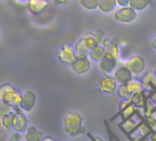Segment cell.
Returning <instances> with one entry per match:
<instances>
[{
	"label": "cell",
	"instance_id": "6da1fadb",
	"mask_svg": "<svg viewBox=\"0 0 156 141\" xmlns=\"http://www.w3.org/2000/svg\"><path fill=\"white\" fill-rule=\"evenodd\" d=\"M23 93L11 83H4L0 87V101L10 106H19Z\"/></svg>",
	"mask_w": 156,
	"mask_h": 141
},
{
	"label": "cell",
	"instance_id": "7a4b0ae2",
	"mask_svg": "<svg viewBox=\"0 0 156 141\" xmlns=\"http://www.w3.org/2000/svg\"><path fill=\"white\" fill-rule=\"evenodd\" d=\"M28 128V119L26 113L19 107H14V122H13V131L23 133Z\"/></svg>",
	"mask_w": 156,
	"mask_h": 141
},
{
	"label": "cell",
	"instance_id": "3957f363",
	"mask_svg": "<svg viewBox=\"0 0 156 141\" xmlns=\"http://www.w3.org/2000/svg\"><path fill=\"white\" fill-rule=\"evenodd\" d=\"M57 56L58 61L65 65H70L76 59V54H75V50L74 46H72L69 43L63 44L58 50Z\"/></svg>",
	"mask_w": 156,
	"mask_h": 141
},
{
	"label": "cell",
	"instance_id": "277c9868",
	"mask_svg": "<svg viewBox=\"0 0 156 141\" xmlns=\"http://www.w3.org/2000/svg\"><path fill=\"white\" fill-rule=\"evenodd\" d=\"M125 66L133 73V74H140L146 69V61L141 55H132L130 56L126 62Z\"/></svg>",
	"mask_w": 156,
	"mask_h": 141
},
{
	"label": "cell",
	"instance_id": "5b68a950",
	"mask_svg": "<svg viewBox=\"0 0 156 141\" xmlns=\"http://www.w3.org/2000/svg\"><path fill=\"white\" fill-rule=\"evenodd\" d=\"M137 18V11L131 6L121 7L114 13V19L120 23L129 24Z\"/></svg>",
	"mask_w": 156,
	"mask_h": 141
},
{
	"label": "cell",
	"instance_id": "8992f818",
	"mask_svg": "<svg viewBox=\"0 0 156 141\" xmlns=\"http://www.w3.org/2000/svg\"><path fill=\"white\" fill-rule=\"evenodd\" d=\"M84 125L83 117L77 111H68L63 117V128H77Z\"/></svg>",
	"mask_w": 156,
	"mask_h": 141
},
{
	"label": "cell",
	"instance_id": "52a82bcc",
	"mask_svg": "<svg viewBox=\"0 0 156 141\" xmlns=\"http://www.w3.org/2000/svg\"><path fill=\"white\" fill-rule=\"evenodd\" d=\"M118 83L115 80L114 76H111L110 74H106L99 83V89L101 93L106 95H114L118 90Z\"/></svg>",
	"mask_w": 156,
	"mask_h": 141
},
{
	"label": "cell",
	"instance_id": "ba28073f",
	"mask_svg": "<svg viewBox=\"0 0 156 141\" xmlns=\"http://www.w3.org/2000/svg\"><path fill=\"white\" fill-rule=\"evenodd\" d=\"M70 70L78 74V75H84L88 73L91 69V62L89 58L84 59H76L70 65Z\"/></svg>",
	"mask_w": 156,
	"mask_h": 141
},
{
	"label": "cell",
	"instance_id": "9c48e42d",
	"mask_svg": "<svg viewBox=\"0 0 156 141\" xmlns=\"http://www.w3.org/2000/svg\"><path fill=\"white\" fill-rule=\"evenodd\" d=\"M37 102V95L30 90H27L23 93V98L19 105V107L25 112L29 113L33 110Z\"/></svg>",
	"mask_w": 156,
	"mask_h": 141
},
{
	"label": "cell",
	"instance_id": "30bf717a",
	"mask_svg": "<svg viewBox=\"0 0 156 141\" xmlns=\"http://www.w3.org/2000/svg\"><path fill=\"white\" fill-rule=\"evenodd\" d=\"M117 65V58L106 53L105 57L99 62V69L104 74H110L112 72Z\"/></svg>",
	"mask_w": 156,
	"mask_h": 141
},
{
	"label": "cell",
	"instance_id": "8fae6325",
	"mask_svg": "<svg viewBox=\"0 0 156 141\" xmlns=\"http://www.w3.org/2000/svg\"><path fill=\"white\" fill-rule=\"evenodd\" d=\"M113 76L118 84H127L133 79V73L125 65L119 67L115 71Z\"/></svg>",
	"mask_w": 156,
	"mask_h": 141
},
{
	"label": "cell",
	"instance_id": "7c38bea8",
	"mask_svg": "<svg viewBox=\"0 0 156 141\" xmlns=\"http://www.w3.org/2000/svg\"><path fill=\"white\" fill-rule=\"evenodd\" d=\"M141 81L144 91L148 93H154L156 90V75L154 72L153 71L146 72L143 75Z\"/></svg>",
	"mask_w": 156,
	"mask_h": 141
},
{
	"label": "cell",
	"instance_id": "4fadbf2b",
	"mask_svg": "<svg viewBox=\"0 0 156 141\" xmlns=\"http://www.w3.org/2000/svg\"><path fill=\"white\" fill-rule=\"evenodd\" d=\"M148 94H149L148 92L144 90L142 92H139V93L133 95L130 99H131L132 103L136 106L137 109H143L144 110L147 105L148 100H149Z\"/></svg>",
	"mask_w": 156,
	"mask_h": 141
},
{
	"label": "cell",
	"instance_id": "5bb4252c",
	"mask_svg": "<svg viewBox=\"0 0 156 141\" xmlns=\"http://www.w3.org/2000/svg\"><path fill=\"white\" fill-rule=\"evenodd\" d=\"M48 3L47 0H28L27 1L28 10L33 15L41 14L48 7Z\"/></svg>",
	"mask_w": 156,
	"mask_h": 141
},
{
	"label": "cell",
	"instance_id": "9a60e30c",
	"mask_svg": "<svg viewBox=\"0 0 156 141\" xmlns=\"http://www.w3.org/2000/svg\"><path fill=\"white\" fill-rule=\"evenodd\" d=\"M44 137L45 136L42 131H40L34 126H30L26 131L25 141H42Z\"/></svg>",
	"mask_w": 156,
	"mask_h": 141
},
{
	"label": "cell",
	"instance_id": "2e32d148",
	"mask_svg": "<svg viewBox=\"0 0 156 141\" xmlns=\"http://www.w3.org/2000/svg\"><path fill=\"white\" fill-rule=\"evenodd\" d=\"M142 120L137 118V116H133V117L122 121V124L121 125V127H122V129L127 132V133H133V131H136L140 123Z\"/></svg>",
	"mask_w": 156,
	"mask_h": 141
},
{
	"label": "cell",
	"instance_id": "e0dca14e",
	"mask_svg": "<svg viewBox=\"0 0 156 141\" xmlns=\"http://www.w3.org/2000/svg\"><path fill=\"white\" fill-rule=\"evenodd\" d=\"M106 55V50L102 44H98L96 47H94L92 50H90L89 58L92 61L100 62Z\"/></svg>",
	"mask_w": 156,
	"mask_h": 141
},
{
	"label": "cell",
	"instance_id": "ac0fdd59",
	"mask_svg": "<svg viewBox=\"0 0 156 141\" xmlns=\"http://www.w3.org/2000/svg\"><path fill=\"white\" fill-rule=\"evenodd\" d=\"M102 45L106 50V53L111 54L115 58H118L120 53V49L116 41H112L110 39H104V40L102 41Z\"/></svg>",
	"mask_w": 156,
	"mask_h": 141
},
{
	"label": "cell",
	"instance_id": "d6986e66",
	"mask_svg": "<svg viewBox=\"0 0 156 141\" xmlns=\"http://www.w3.org/2000/svg\"><path fill=\"white\" fill-rule=\"evenodd\" d=\"M74 50H75V54H76L77 59L89 58V56H90V50L85 46V44L82 42V40L80 39L74 45Z\"/></svg>",
	"mask_w": 156,
	"mask_h": 141
},
{
	"label": "cell",
	"instance_id": "ffe728a7",
	"mask_svg": "<svg viewBox=\"0 0 156 141\" xmlns=\"http://www.w3.org/2000/svg\"><path fill=\"white\" fill-rule=\"evenodd\" d=\"M80 39L82 40V42L85 44V46L90 50H92L94 47H96L98 44H100L98 42V39L96 38V35L92 32H86L82 35V37L80 38Z\"/></svg>",
	"mask_w": 156,
	"mask_h": 141
},
{
	"label": "cell",
	"instance_id": "44dd1931",
	"mask_svg": "<svg viewBox=\"0 0 156 141\" xmlns=\"http://www.w3.org/2000/svg\"><path fill=\"white\" fill-rule=\"evenodd\" d=\"M117 0H99V9L103 13H110L115 9Z\"/></svg>",
	"mask_w": 156,
	"mask_h": 141
},
{
	"label": "cell",
	"instance_id": "7402d4cb",
	"mask_svg": "<svg viewBox=\"0 0 156 141\" xmlns=\"http://www.w3.org/2000/svg\"><path fill=\"white\" fill-rule=\"evenodd\" d=\"M64 133L71 138V139H75L77 137H80V135H83L86 132V127L85 125L77 127V128H63Z\"/></svg>",
	"mask_w": 156,
	"mask_h": 141
},
{
	"label": "cell",
	"instance_id": "603a6c76",
	"mask_svg": "<svg viewBox=\"0 0 156 141\" xmlns=\"http://www.w3.org/2000/svg\"><path fill=\"white\" fill-rule=\"evenodd\" d=\"M0 122L4 128L7 131L13 130V122H14V111L9 114H5L0 117Z\"/></svg>",
	"mask_w": 156,
	"mask_h": 141
},
{
	"label": "cell",
	"instance_id": "cb8c5ba5",
	"mask_svg": "<svg viewBox=\"0 0 156 141\" xmlns=\"http://www.w3.org/2000/svg\"><path fill=\"white\" fill-rule=\"evenodd\" d=\"M128 88L130 90V92L132 93V95H134L136 93L142 92L144 91V86L142 83V81L139 79H133L129 83H127Z\"/></svg>",
	"mask_w": 156,
	"mask_h": 141
},
{
	"label": "cell",
	"instance_id": "d4e9b609",
	"mask_svg": "<svg viewBox=\"0 0 156 141\" xmlns=\"http://www.w3.org/2000/svg\"><path fill=\"white\" fill-rule=\"evenodd\" d=\"M153 0H131L130 6L136 11H141L146 8Z\"/></svg>",
	"mask_w": 156,
	"mask_h": 141
},
{
	"label": "cell",
	"instance_id": "484cf974",
	"mask_svg": "<svg viewBox=\"0 0 156 141\" xmlns=\"http://www.w3.org/2000/svg\"><path fill=\"white\" fill-rule=\"evenodd\" d=\"M136 110H137L136 106L132 103L129 106H127L125 109L121 111V117H122V121H125V120L133 117V116H135Z\"/></svg>",
	"mask_w": 156,
	"mask_h": 141
},
{
	"label": "cell",
	"instance_id": "4316f807",
	"mask_svg": "<svg viewBox=\"0 0 156 141\" xmlns=\"http://www.w3.org/2000/svg\"><path fill=\"white\" fill-rule=\"evenodd\" d=\"M152 131V128L147 125V123L144 121V120H142L136 132L139 136H141L142 138H147L151 135V132Z\"/></svg>",
	"mask_w": 156,
	"mask_h": 141
},
{
	"label": "cell",
	"instance_id": "83f0119b",
	"mask_svg": "<svg viewBox=\"0 0 156 141\" xmlns=\"http://www.w3.org/2000/svg\"><path fill=\"white\" fill-rule=\"evenodd\" d=\"M117 95L122 99H130L131 96L133 95L132 93L130 92L127 84H119L118 90H117Z\"/></svg>",
	"mask_w": 156,
	"mask_h": 141
},
{
	"label": "cell",
	"instance_id": "f1b7e54d",
	"mask_svg": "<svg viewBox=\"0 0 156 141\" xmlns=\"http://www.w3.org/2000/svg\"><path fill=\"white\" fill-rule=\"evenodd\" d=\"M80 6L87 10H95L99 8V0H79Z\"/></svg>",
	"mask_w": 156,
	"mask_h": 141
},
{
	"label": "cell",
	"instance_id": "f546056e",
	"mask_svg": "<svg viewBox=\"0 0 156 141\" xmlns=\"http://www.w3.org/2000/svg\"><path fill=\"white\" fill-rule=\"evenodd\" d=\"M14 111V107L13 106H10L5 103H0V117L1 116H4L5 114H9V113H12Z\"/></svg>",
	"mask_w": 156,
	"mask_h": 141
},
{
	"label": "cell",
	"instance_id": "4dcf8cb0",
	"mask_svg": "<svg viewBox=\"0 0 156 141\" xmlns=\"http://www.w3.org/2000/svg\"><path fill=\"white\" fill-rule=\"evenodd\" d=\"M144 121L152 128V130H156V118L154 116H144Z\"/></svg>",
	"mask_w": 156,
	"mask_h": 141
},
{
	"label": "cell",
	"instance_id": "1f68e13d",
	"mask_svg": "<svg viewBox=\"0 0 156 141\" xmlns=\"http://www.w3.org/2000/svg\"><path fill=\"white\" fill-rule=\"evenodd\" d=\"M7 141H22V137H21V133L19 132H16L13 131L12 134L9 137V139Z\"/></svg>",
	"mask_w": 156,
	"mask_h": 141
},
{
	"label": "cell",
	"instance_id": "d6a6232c",
	"mask_svg": "<svg viewBox=\"0 0 156 141\" xmlns=\"http://www.w3.org/2000/svg\"><path fill=\"white\" fill-rule=\"evenodd\" d=\"M132 104V101L131 99H122L119 105V108H120V111H122L123 109H125L127 106H129L130 105Z\"/></svg>",
	"mask_w": 156,
	"mask_h": 141
},
{
	"label": "cell",
	"instance_id": "836d02e7",
	"mask_svg": "<svg viewBox=\"0 0 156 141\" xmlns=\"http://www.w3.org/2000/svg\"><path fill=\"white\" fill-rule=\"evenodd\" d=\"M95 35H96V38H97V39H98V42H99L100 44H101V42L104 40V39H103L104 32H103L102 30H101V29H98L97 32L95 33Z\"/></svg>",
	"mask_w": 156,
	"mask_h": 141
},
{
	"label": "cell",
	"instance_id": "e575fe53",
	"mask_svg": "<svg viewBox=\"0 0 156 141\" xmlns=\"http://www.w3.org/2000/svg\"><path fill=\"white\" fill-rule=\"evenodd\" d=\"M130 1L131 0H117V5L121 7H125L130 6Z\"/></svg>",
	"mask_w": 156,
	"mask_h": 141
},
{
	"label": "cell",
	"instance_id": "d590c367",
	"mask_svg": "<svg viewBox=\"0 0 156 141\" xmlns=\"http://www.w3.org/2000/svg\"><path fill=\"white\" fill-rule=\"evenodd\" d=\"M53 3L57 6H59V5H66L69 2V0H52Z\"/></svg>",
	"mask_w": 156,
	"mask_h": 141
},
{
	"label": "cell",
	"instance_id": "8d00e7d4",
	"mask_svg": "<svg viewBox=\"0 0 156 141\" xmlns=\"http://www.w3.org/2000/svg\"><path fill=\"white\" fill-rule=\"evenodd\" d=\"M42 141H61V140H58V139H55V138H53V137H51V136H45V137L43 138Z\"/></svg>",
	"mask_w": 156,
	"mask_h": 141
},
{
	"label": "cell",
	"instance_id": "74e56055",
	"mask_svg": "<svg viewBox=\"0 0 156 141\" xmlns=\"http://www.w3.org/2000/svg\"><path fill=\"white\" fill-rule=\"evenodd\" d=\"M149 138H150L151 141H156V130L153 131V132L151 133V135L149 136Z\"/></svg>",
	"mask_w": 156,
	"mask_h": 141
},
{
	"label": "cell",
	"instance_id": "f35d334b",
	"mask_svg": "<svg viewBox=\"0 0 156 141\" xmlns=\"http://www.w3.org/2000/svg\"><path fill=\"white\" fill-rule=\"evenodd\" d=\"M152 48L154 49V50L156 51V37L153 39V41H152Z\"/></svg>",
	"mask_w": 156,
	"mask_h": 141
},
{
	"label": "cell",
	"instance_id": "ab89813d",
	"mask_svg": "<svg viewBox=\"0 0 156 141\" xmlns=\"http://www.w3.org/2000/svg\"><path fill=\"white\" fill-rule=\"evenodd\" d=\"M141 141H151V139H150V138L148 137V138H144V139H142Z\"/></svg>",
	"mask_w": 156,
	"mask_h": 141
},
{
	"label": "cell",
	"instance_id": "60d3db41",
	"mask_svg": "<svg viewBox=\"0 0 156 141\" xmlns=\"http://www.w3.org/2000/svg\"><path fill=\"white\" fill-rule=\"evenodd\" d=\"M153 116H154V117L156 118V107H155V109H154V113H153Z\"/></svg>",
	"mask_w": 156,
	"mask_h": 141
},
{
	"label": "cell",
	"instance_id": "b9f144b4",
	"mask_svg": "<svg viewBox=\"0 0 156 141\" xmlns=\"http://www.w3.org/2000/svg\"><path fill=\"white\" fill-rule=\"evenodd\" d=\"M154 73H155V75H156V69L154 70Z\"/></svg>",
	"mask_w": 156,
	"mask_h": 141
}]
</instances>
